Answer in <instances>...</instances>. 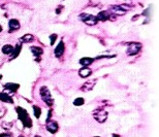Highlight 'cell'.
Here are the masks:
<instances>
[{"label":"cell","mask_w":159,"mask_h":137,"mask_svg":"<svg viewBox=\"0 0 159 137\" xmlns=\"http://www.w3.org/2000/svg\"><path fill=\"white\" fill-rule=\"evenodd\" d=\"M94 60L95 59H93V58H89V57H84V58H82L80 60V64L82 65L83 67H87V66H89L91 65V64L94 62Z\"/></svg>","instance_id":"16"},{"label":"cell","mask_w":159,"mask_h":137,"mask_svg":"<svg viewBox=\"0 0 159 137\" xmlns=\"http://www.w3.org/2000/svg\"><path fill=\"white\" fill-rule=\"evenodd\" d=\"M32 108H33V113H34L35 118L39 119L40 114H41V108L38 107V106H36V105H33V106H32Z\"/></svg>","instance_id":"20"},{"label":"cell","mask_w":159,"mask_h":137,"mask_svg":"<svg viewBox=\"0 0 159 137\" xmlns=\"http://www.w3.org/2000/svg\"><path fill=\"white\" fill-rule=\"evenodd\" d=\"M34 40V36L32 34H25L22 37H20L19 42L20 43H29Z\"/></svg>","instance_id":"14"},{"label":"cell","mask_w":159,"mask_h":137,"mask_svg":"<svg viewBox=\"0 0 159 137\" xmlns=\"http://www.w3.org/2000/svg\"><path fill=\"white\" fill-rule=\"evenodd\" d=\"M4 88L8 91H12V92H17L18 90L20 88V84H15V83H8V84H4Z\"/></svg>","instance_id":"18"},{"label":"cell","mask_w":159,"mask_h":137,"mask_svg":"<svg viewBox=\"0 0 159 137\" xmlns=\"http://www.w3.org/2000/svg\"><path fill=\"white\" fill-rule=\"evenodd\" d=\"M19 137H24V136H22V135H21V136H19Z\"/></svg>","instance_id":"30"},{"label":"cell","mask_w":159,"mask_h":137,"mask_svg":"<svg viewBox=\"0 0 159 137\" xmlns=\"http://www.w3.org/2000/svg\"><path fill=\"white\" fill-rule=\"evenodd\" d=\"M116 57V55H111V56H108V55H104V56H98L96 57V59H102V58H114Z\"/></svg>","instance_id":"24"},{"label":"cell","mask_w":159,"mask_h":137,"mask_svg":"<svg viewBox=\"0 0 159 137\" xmlns=\"http://www.w3.org/2000/svg\"><path fill=\"white\" fill-rule=\"evenodd\" d=\"M94 137H99V136H94Z\"/></svg>","instance_id":"31"},{"label":"cell","mask_w":159,"mask_h":137,"mask_svg":"<svg viewBox=\"0 0 159 137\" xmlns=\"http://www.w3.org/2000/svg\"><path fill=\"white\" fill-rule=\"evenodd\" d=\"M0 101L2 102H5V103H9V104H12L14 103V100L8 94L6 93H0Z\"/></svg>","instance_id":"17"},{"label":"cell","mask_w":159,"mask_h":137,"mask_svg":"<svg viewBox=\"0 0 159 137\" xmlns=\"http://www.w3.org/2000/svg\"><path fill=\"white\" fill-rule=\"evenodd\" d=\"M51 116H52V110H49V113H48V118H47V119H45V122H49L50 119H51Z\"/></svg>","instance_id":"26"},{"label":"cell","mask_w":159,"mask_h":137,"mask_svg":"<svg viewBox=\"0 0 159 137\" xmlns=\"http://www.w3.org/2000/svg\"><path fill=\"white\" fill-rule=\"evenodd\" d=\"M16 110H17L18 118H19L20 121L22 122L23 126L26 127V128H31L32 121H31V119H30V116H29V114H28V113H27L26 109L18 106V107L16 108Z\"/></svg>","instance_id":"1"},{"label":"cell","mask_w":159,"mask_h":137,"mask_svg":"<svg viewBox=\"0 0 159 137\" xmlns=\"http://www.w3.org/2000/svg\"><path fill=\"white\" fill-rule=\"evenodd\" d=\"M21 51H22L21 44H17V46L14 48V49H12V52L11 53V55H9V60H14V59H16L17 57H19V55H20V53H21Z\"/></svg>","instance_id":"11"},{"label":"cell","mask_w":159,"mask_h":137,"mask_svg":"<svg viewBox=\"0 0 159 137\" xmlns=\"http://www.w3.org/2000/svg\"><path fill=\"white\" fill-rule=\"evenodd\" d=\"M57 34H52V35H50V44L51 46H54L55 44V41L57 40Z\"/></svg>","instance_id":"23"},{"label":"cell","mask_w":159,"mask_h":137,"mask_svg":"<svg viewBox=\"0 0 159 137\" xmlns=\"http://www.w3.org/2000/svg\"><path fill=\"white\" fill-rule=\"evenodd\" d=\"M96 83H97V78H94V79H92V81H88L87 83H85L83 84L81 90H82L83 92H89L91 90H93Z\"/></svg>","instance_id":"9"},{"label":"cell","mask_w":159,"mask_h":137,"mask_svg":"<svg viewBox=\"0 0 159 137\" xmlns=\"http://www.w3.org/2000/svg\"><path fill=\"white\" fill-rule=\"evenodd\" d=\"M141 49H142V43H140V42H130L127 46L126 54L128 56H135V55L140 53Z\"/></svg>","instance_id":"4"},{"label":"cell","mask_w":159,"mask_h":137,"mask_svg":"<svg viewBox=\"0 0 159 137\" xmlns=\"http://www.w3.org/2000/svg\"><path fill=\"white\" fill-rule=\"evenodd\" d=\"M12 49H14V46H12V44H4V46H2V49H1V52L4 55H11Z\"/></svg>","instance_id":"19"},{"label":"cell","mask_w":159,"mask_h":137,"mask_svg":"<svg viewBox=\"0 0 159 137\" xmlns=\"http://www.w3.org/2000/svg\"><path fill=\"white\" fill-rule=\"evenodd\" d=\"M1 31H2V26L0 25V32H1Z\"/></svg>","instance_id":"28"},{"label":"cell","mask_w":159,"mask_h":137,"mask_svg":"<svg viewBox=\"0 0 159 137\" xmlns=\"http://www.w3.org/2000/svg\"><path fill=\"white\" fill-rule=\"evenodd\" d=\"M92 114H93V118L96 119V122H98V123L100 124L104 123L108 116V113H107V111L102 108H98L96 110H94Z\"/></svg>","instance_id":"3"},{"label":"cell","mask_w":159,"mask_h":137,"mask_svg":"<svg viewBox=\"0 0 159 137\" xmlns=\"http://www.w3.org/2000/svg\"><path fill=\"white\" fill-rule=\"evenodd\" d=\"M33 137H41V136H39V135H35V136H33Z\"/></svg>","instance_id":"29"},{"label":"cell","mask_w":159,"mask_h":137,"mask_svg":"<svg viewBox=\"0 0 159 137\" xmlns=\"http://www.w3.org/2000/svg\"><path fill=\"white\" fill-rule=\"evenodd\" d=\"M20 27H21V25H20V22L18 21V20H16V19L9 20V22H8V29H9L8 32L9 33H12V32L19 30Z\"/></svg>","instance_id":"7"},{"label":"cell","mask_w":159,"mask_h":137,"mask_svg":"<svg viewBox=\"0 0 159 137\" xmlns=\"http://www.w3.org/2000/svg\"><path fill=\"white\" fill-rule=\"evenodd\" d=\"M111 14H110L108 11H101V12H99L97 16H95V18H96L97 22H104L110 19Z\"/></svg>","instance_id":"10"},{"label":"cell","mask_w":159,"mask_h":137,"mask_svg":"<svg viewBox=\"0 0 159 137\" xmlns=\"http://www.w3.org/2000/svg\"><path fill=\"white\" fill-rule=\"evenodd\" d=\"M84 103H85V99L82 98V97H78V98H75V101H74L75 106H81V105H83Z\"/></svg>","instance_id":"21"},{"label":"cell","mask_w":159,"mask_h":137,"mask_svg":"<svg viewBox=\"0 0 159 137\" xmlns=\"http://www.w3.org/2000/svg\"><path fill=\"white\" fill-rule=\"evenodd\" d=\"M47 130L52 134H55L59 130V125L56 121H49L47 122Z\"/></svg>","instance_id":"6"},{"label":"cell","mask_w":159,"mask_h":137,"mask_svg":"<svg viewBox=\"0 0 159 137\" xmlns=\"http://www.w3.org/2000/svg\"><path fill=\"white\" fill-rule=\"evenodd\" d=\"M80 19L82 20L86 25H88V26H94V25H96L98 23L95 16H92V14H80Z\"/></svg>","instance_id":"5"},{"label":"cell","mask_w":159,"mask_h":137,"mask_svg":"<svg viewBox=\"0 0 159 137\" xmlns=\"http://www.w3.org/2000/svg\"><path fill=\"white\" fill-rule=\"evenodd\" d=\"M1 127L4 129V130H9V129H12V122H9V123L4 122V123H2Z\"/></svg>","instance_id":"22"},{"label":"cell","mask_w":159,"mask_h":137,"mask_svg":"<svg viewBox=\"0 0 159 137\" xmlns=\"http://www.w3.org/2000/svg\"><path fill=\"white\" fill-rule=\"evenodd\" d=\"M91 74H92V70L90 68H88V67H83V68H81L79 70V75L83 78H88Z\"/></svg>","instance_id":"13"},{"label":"cell","mask_w":159,"mask_h":137,"mask_svg":"<svg viewBox=\"0 0 159 137\" xmlns=\"http://www.w3.org/2000/svg\"><path fill=\"white\" fill-rule=\"evenodd\" d=\"M30 51L32 52V54H33V56L36 58V60H37L38 57H40L42 54H44L42 49L39 48V46H31V48H30Z\"/></svg>","instance_id":"15"},{"label":"cell","mask_w":159,"mask_h":137,"mask_svg":"<svg viewBox=\"0 0 159 137\" xmlns=\"http://www.w3.org/2000/svg\"><path fill=\"white\" fill-rule=\"evenodd\" d=\"M0 137H12V134L11 133H2V134H0Z\"/></svg>","instance_id":"25"},{"label":"cell","mask_w":159,"mask_h":137,"mask_svg":"<svg viewBox=\"0 0 159 137\" xmlns=\"http://www.w3.org/2000/svg\"><path fill=\"white\" fill-rule=\"evenodd\" d=\"M39 94H40V97H41V100L47 104L48 106H52L54 104V99L51 95V92L50 90L47 88L45 86L41 87L39 89Z\"/></svg>","instance_id":"2"},{"label":"cell","mask_w":159,"mask_h":137,"mask_svg":"<svg viewBox=\"0 0 159 137\" xmlns=\"http://www.w3.org/2000/svg\"><path fill=\"white\" fill-rule=\"evenodd\" d=\"M64 51H65V46H64V42L63 40H61L58 43V46L55 48L54 49V54H55V57L57 58H60L63 54H64Z\"/></svg>","instance_id":"8"},{"label":"cell","mask_w":159,"mask_h":137,"mask_svg":"<svg viewBox=\"0 0 159 137\" xmlns=\"http://www.w3.org/2000/svg\"><path fill=\"white\" fill-rule=\"evenodd\" d=\"M111 12L115 16H124L126 14V11H123L119 5H113L111 7Z\"/></svg>","instance_id":"12"},{"label":"cell","mask_w":159,"mask_h":137,"mask_svg":"<svg viewBox=\"0 0 159 137\" xmlns=\"http://www.w3.org/2000/svg\"><path fill=\"white\" fill-rule=\"evenodd\" d=\"M112 137H120V135H119V134H113Z\"/></svg>","instance_id":"27"}]
</instances>
